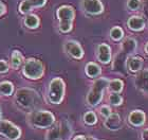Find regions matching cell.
<instances>
[{
  "mask_svg": "<svg viewBox=\"0 0 148 140\" xmlns=\"http://www.w3.org/2000/svg\"><path fill=\"white\" fill-rule=\"evenodd\" d=\"M82 9L90 15H99L104 11L101 0H82Z\"/></svg>",
  "mask_w": 148,
  "mask_h": 140,
  "instance_id": "10",
  "label": "cell"
},
{
  "mask_svg": "<svg viewBox=\"0 0 148 140\" xmlns=\"http://www.w3.org/2000/svg\"><path fill=\"white\" fill-rule=\"evenodd\" d=\"M23 22H25V25L27 28L29 29H36L38 26H39V18L37 17L36 15H33V14H31V15H28L25 16V20H23Z\"/></svg>",
  "mask_w": 148,
  "mask_h": 140,
  "instance_id": "22",
  "label": "cell"
},
{
  "mask_svg": "<svg viewBox=\"0 0 148 140\" xmlns=\"http://www.w3.org/2000/svg\"><path fill=\"white\" fill-rule=\"evenodd\" d=\"M28 122L33 128H49L54 124L55 117L48 110H34L29 114Z\"/></svg>",
  "mask_w": 148,
  "mask_h": 140,
  "instance_id": "3",
  "label": "cell"
},
{
  "mask_svg": "<svg viewBox=\"0 0 148 140\" xmlns=\"http://www.w3.org/2000/svg\"><path fill=\"white\" fill-rule=\"evenodd\" d=\"M99 112H101V115H102L103 117H105V118L109 117V116L112 114V112H111L110 107H109V106H106V105L102 106V107L99 108Z\"/></svg>",
  "mask_w": 148,
  "mask_h": 140,
  "instance_id": "28",
  "label": "cell"
},
{
  "mask_svg": "<svg viewBox=\"0 0 148 140\" xmlns=\"http://www.w3.org/2000/svg\"><path fill=\"white\" fill-rule=\"evenodd\" d=\"M122 125V121H121V117L117 114H111L109 117L106 118L105 121V126L108 130L111 131H116L121 128Z\"/></svg>",
  "mask_w": 148,
  "mask_h": 140,
  "instance_id": "16",
  "label": "cell"
},
{
  "mask_svg": "<svg viewBox=\"0 0 148 140\" xmlns=\"http://www.w3.org/2000/svg\"><path fill=\"white\" fill-rule=\"evenodd\" d=\"M64 49L69 55H71L73 59H80L84 56V50L77 41H68L64 45Z\"/></svg>",
  "mask_w": 148,
  "mask_h": 140,
  "instance_id": "11",
  "label": "cell"
},
{
  "mask_svg": "<svg viewBox=\"0 0 148 140\" xmlns=\"http://www.w3.org/2000/svg\"><path fill=\"white\" fill-rule=\"evenodd\" d=\"M127 26L133 31H141L145 28V20L139 16H131L127 21Z\"/></svg>",
  "mask_w": 148,
  "mask_h": 140,
  "instance_id": "17",
  "label": "cell"
},
{
  "mask_svg": "<svg viewBox=\"0 0 148 140\" xmlns=\"http://www.w3.org/2000/svg\"><path fill=\"white\" fill-rule=\"evenodd\" d=\"M84 121L88 125H93L95 124L96 121H97V117L93 112H87L84 115Z\"/></svg>",
  "mask_w": 148,
  "mask_h": 140,
  "instance_id": "25",
  "label": "cell"
},
{
  "mask_svg": "<svg viewBox=\"0 0 148 140\" xmlns=\"http://www.w3.org/2000/svg\"><path fill=\"white\" fill-rule=\"evenodd\" d=\"M65 82L60 78H54L48 88V100L52 104H59L65 97Z\"/></svg>",
  "mask_w": 148,
  "mask_h": 140,
  "instance_id": "6",
  "label": "cell"
},
{
  "mask_svg": "<svg viewBox=\"0 0 148 140\" xmlns=\"http://www.w3.org/2000/svg\"><path fill=\"white\" fill-rule=\"evenodd\" d=\"M57 18L59 20V30L62 33H68L72 30V23L74 20L75 12L72 6H62L58 8L56 12Z\"/></svg>",
  "mask_w": 148,
  "mask_h": 140,
  "instance_id": "5",
  "label": "cell"
},
{
  "mask_svg": "<svg viewBox=\"0 0 148 140\" xmlns=\"http://www.w3.org/2000/svg\"><path fill=\"white\" fill-rule=\"evenodd\" d=\"M109 80L106 78H99L93 83L92 87L87 94V103L90 106H96L103 99V93L106 87H108Z\"/></svg>",
  "mask_w": 148,
  "mask_h": 140,
  "instance_id": "4",
  "label": "cell"
},
{
  "mask_svg": "<svg viewBox=\"0 0 148 140\" xmlns=\"http://www.w3.org/2000/svg\"><path fill=\"white\" fill-rule=\"evenodd\" d=\"M109 102L114 106L121 105V104L123 103V98H122V96H121L120 93L112 92L110 96H109Z\"/></svg>",
  "mask_w": 148,
  "mask_h": 140,
  "instance_id": "26",
  "label": "cell"
},
{
  "mask_svg": "<svg viewBox=\"0 0 148 140\" xmlns=\"http://www.w3.org/2000/svg\"><path fill=\"white\" fill-rule=\"evenodd\" d=\"M9 70V64L3 61V59H0V73H4Z\"/></svg>",
  "mask_w": 148,
  "mask_h": 140,
  "instance_id": "29",
  "label": "cell"
},
{
  "mask_svg": "<svg viewBox=\"0 0 148 140\" xmlns=\"http://www.w3.org/2000/svg\"><path fill=\"white\" fill-rule=\"evenodd\" d=\"M101 67L95 63H88L86 65V74L90 78H96L101 74Z\"/></svg>",
  "mask_w": 148,
  "mask_h": 140,
  "instance_id": "20",
  "label": "cell"
},
{
  "mask_svg": "<svg viewBox=\"0 0 148 140\" xmlns=\"http://www.w3.org/2000/svg\"><path fill=\"white\" fill-rule=\"evenodd\" d=\"M108 88L111 92H117L120 93L121 91L123 90L124 84L121 80H112V81H109Z\"/></svg>",
  "mask_w": 148,
  "mask_h": 140,
  "instance_id": "23",
  "label": "cell"
},
{
  "mask_svg": "<svg viewBox=\"0 0 148 140\" xmlns=\"http://www.w3.org/2000/svg\"><path fill=\"white\" fill-rule=\"evenodd\" d=\"M47 0H23L20 6H19V11L22 14L29 13L35 8H41L46 4Z\"/></svg>",
  "mask_w": 148,
  "mask_h": 140,
  "instance_id": "13",
  "label": "cell"
},
{
  "mask_svg": "<svg viewBox=\"0 0 148 140\" xmlns=\"http://www.w3.org/2000/svg\"><path fill=\"white\" fill-rule=\"evenodd\" d=\"M145 51H146V53L148 54V43L146 44V46H145Z\"/></svg>",
  "mask_w": 148,
  "mask_h": 140,
  "instance_id": "34",
  "label": "cell"
},
{
  "mask_svg": "<svg viewBox=\"0 0 148 140\" xmlns=\"http://www.w3.org/2000/svg\"><path fill=\"white\" fill-rule=\"evenodd\" d=\"M0 135L9 140H18L21 137V130L9 120H0Z\"/></svg>",
  "mask_w": 148,
  "mask_h": 140,
  "instance_id": "9",
  "label": "cell"
},
{
  "mask_svg": "<svg viewBox=\"0 0 148 140\" xmlns=\"http://www.w3.org/2000/svg\"><path fill=\"white\" fill-rule=\"evenodd\" d=\"M136 41L133 38H127V39L124 41L121 52L115 56V59L113 61L112 69H113L114 71L119 72V73H125L127 59L136 51Z\"/></svg>",
  "mask_w": 148,
  "mask_h": 140,
  "instance_id": "1",
  "label": "cell"
},
{
  "mask_svg": "<svg viewBox=\"0 0 148 140\" xmlns=\"http://www.w3.org/2000/svg\"><path fill=\"white\" fill-rule=\"evenodd\" d=\"M23 56L20 53V51L18 50H15L13 51L12 56H11V65L14 69H19L21 67V65L23 64Z\"/></svg>",
  "mask_w": 148,
  "mask_h": 140,
  "instance_id": "19",
  "label": "cell"
},
{
  "mask_svg": "<svg viewBox=\"0 0 148 140\" xmlns=\"http://www.w3.org/2000/svg\"><path fill=\"white\" fill-rule=\"evenodd\" d=\"M128 121L134 126H141L145 123V114L142 110H133L128 116Z\"/></svg>",
  "mask_w": 148,
  "mask_h": 140,
  "instance_id": "15",
  "label": "cell"
},
{
  "mask_svg": "<svg viewBox=\"0 0 148 140\" xmlns=\"http://www.w3.org/2000/svg\"><path fill=\"white\" fill-rule=\"evenodd\" d=\"M124 36V31L120 27H113V28L110 30V37L113 39V41H121Z\"/></svg>",
  "mask_w": 148,
  "mask_h": 140,
  "instance_id": "24",
  "label": "cell"
},
{
  "mask_svg": "<svg viewBox=\"0 0 148 140\" xmlns=\"http://www.w3.org/2000/svg\"><path fill=\"white\" fill-rule=\"evenodd\" d=\"M142 138L143 140H148V130H144L142 132Z\"/></svg>",
  "mask_w": 148,
  "mask_h": 140,
  "instance_id": "31",
  "label": "cell"
},
{
  "mask_svg": "<svg viewBox=\"0 0 148 140\" xmlns=\"http://www.w3.org/2000/svg\"><path fill=\"white\" fill-rule=\"evenodd\" d=\"M134 84L139 90L145 94H148V69L140 70L139 74L136 77Z\"/></svg>",
  "mask_w": 148,
  "mask_h": 140,
  "instance_id": "12",
  "label": "cell"
},
{
  "mask_svg": "<svg viewBox=\"0 0 148 140\" xmlns=\"http://www.w3.org/2000/svg\"><path fill=\"white\" fill-rule=\"evenodd\" d=\"M144 14L148 19V0H145V6H144Z\"/></svg>",
  "mask_w": 148,
  "mask_h": 140,
  "instance_id": "32",
  "label": "cell"
},
{
  "mask_svg": "<svg viewBox=\"0 0 148 140\" xmlns=\"http://www.w3.org/2000/svg\"><path fill=\"white\" fill-rule=\"evenodd\" d=\"M14 92V85L9 81H4L0 83V94L2 96H12Z\"/></svg>",
  "mask_w": 148,
  "mask_h": 140,
  "instance_id": "21",
  "label": "cell"
},
{
  "mask_svg": "<svg viewBox=\"0 0 148 140\" xmlns=\"http://www.w3.org/2000/svg\"><path fill=\"white\" fill-rule=\"evenodd\" d=\"M126 65L131 72L140 71L143 65V59L141 57H136V56H132V57L129 56L128 59H127Z\"/></svg>",
  "mask_w": 148,
  "mask_h": 140,
  "instance_id": "18",
  "label": "cell"
},
{
  "mask_svg": "<svg viewBox=\"0 0 148 140\" xmlns=\"http://www.w3.org/2000/svg\"><path fill=\"white\" fill-rule=\"evenodd\" d=\"M15 101L23 108H34L41 102L39 94L31 88H20L15 93Z\"/></svg>",
  "mask_w": 148,
  "mask_h": 140,
  "instance_id": "2",
  "label": "cell"
},
{
  "mask_svg": "<svg viewBox=\"0 0 148 140\" xmlns=\"http://www.w3.org/2000/svg\"><path fill=\"white\" fill-rule=\"evenodd\" d=\"M96 55H97V59L103 64H108L111 61V49L108 45L106 44H101L97 46V50H96Z\"/></svg>",
  "mask_w": 148,
  "mask_h": 140,
  "instance_id": "14",
  "label": "cell"
},
{
  "mask_svg": "<svg viewBox=\"0 0 148 140\" xmlns=\"http://www.w3.org/2000/svg\"><path fill=\"white\" fill-rule=\"evenodd\" d=\"M5 13V6L2 2H0V16H2Z\"/></svg>",
  "mask_w": 148,
  "mask_h": 140,
  "instance_id": "30",
  "label": "cell"
},
{
  "mask_svg": "<svg viewBox=\"0 0 148 140\" xmlns=\"http://www.w3.org/2000/svg\"><path fill=\"white\" fill-rule=\"evenodd\" d=\"M73 140H86V137H85V136H82V135H80V136H76V137L74 138Z\"/></svg>",
  "mask_w": 148,
  "mask_h": 140,
  "instance_id": "33",
  "label": "cell"
},
{
  "mask_svg": "<svg viewBox=\"0 0 148 140\" xmlns=\"http://www.w3.org/2000/svg\"><path fill=\"white\" fill-rule=\"evenodd\" d=\"M22 73L25 78L31 80H38L45 73V66L39 59H29L22 67Z\"/></svg>",
  "mask_w": 148,
  "mask_h": 140,
  "instance_id": "7",
  "label": "cell"
},
{
  "mask_svg": "<svg viewBox=\"0 0 148 140\" xmlns=\"http://www.w3.org/2000/svg\"><path fill=\"white\" fill-rule=\"evenodd\" d=\"M72 128L68 121H62L47 134V140H67L71 137Z\"/></svg>",
  "mask_w": 148,
  "mask_h": 140,
  "instance_id": "8",
  "label": "cell"
},
{
  "mask_svg": "<svg viewBox=\"0 0 148 140\" xmlns=\"http://www.w3.org/2000/svg\"><path fill=\"white\" fill-rule=\"evenodd\" d=\"M142 1L141 0H127V8L130 11H138L141 8Z\"/></svg>",
  "mask_w": 148,
  "mask_h": 140,
  "instance_id": "27",
  "label": "cell"
}]
</instances>
